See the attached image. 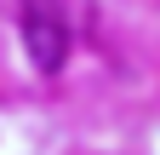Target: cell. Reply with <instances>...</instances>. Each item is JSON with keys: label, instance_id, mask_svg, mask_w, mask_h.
<instances>
[{"label": "cell", "instance_id": "1", "mask_svg": "<svg viewBox=\"0 0 160 155\" xmlns=\"http://www.w3.org/2000/svg\"><path fill=\"white\" fill-rule=\"evenodd\" d=\"M23 46H29V63L40 75H57L69 57V23L52 0H29L23 6Z\"/></svg>", "mask_w": 160, "mask_h": 155}]
</instances>
